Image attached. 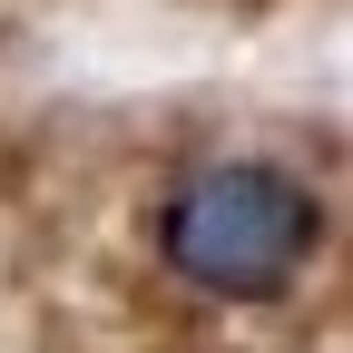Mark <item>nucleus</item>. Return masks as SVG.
Returning <instances> with one entry per match:
<instances>
[{
    "label": "nucleus",
    "instance_id": "f257e3e1",
    "mask_svg": "<svg viewBox=\"0 0 353 353\" xmlns=\"http://www.w3.org/2000/svg\"><path fill=\"white\" fill-rule=\"evenodd\" d=\"M148 245L206 304H275L324 255V196L275 157H187L148 206Z\"/></svg>",
    "mask_w": 353,
    "mask_h": 353
}]
</instances>
